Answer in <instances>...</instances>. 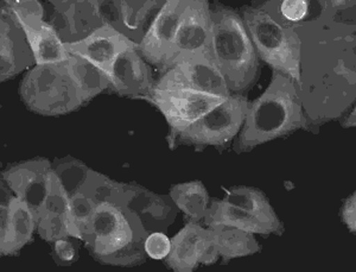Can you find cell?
<instances>
[{
    "mask_svg": "<svg viewBox=\"0 0 356 272\" xmlns=\"http://www.w3.org/2000/svg\"><path fill=\"white\" fill-rule=\"evenodd\" d=\"M341 216L346 226L349 228V231L352 233L356 232V195L355 193H353L348 199L346 200V202L341 209Z\"/></svg>",
    "mask_w": 356,
    "mask_h": 272,
    "instance_id": "cell-34",
    "label": "cell"
},
{
    "mask_svg": "<svg viewBox=\"0 0 356 272\" xmlns=\"http://www.w3.org/2000/svg\"><path fill=\"white\" fill-rule=\"evenodd\" d=\"M308 126L298 86L290 77L273 70L266 90L248 104L234 149L236 152L250 151Z\"/></svg>",
    "mask_w": 356,
    "mask_h": 272,
    "instance_id": "cell-2",
    "label": "cell"
},
{
    "mask_svg": "<svg viewBox=\"0 0 356 272\" xmlns=\"http://www.w3.org/2000/svg\"><path fill=\"white\" fill-rule=\"evenodd\" d=\"M171 239L163 232H152L145 240V252L154 260L165 259L170 252Z\"/></svg>",
    "mask_w": 356,
    "mask_h": 272,
    "instance_id": "cell-32",
    "label": "cell"
},
{
    "mask_svg": "<svg viewBox=\"0 0 356 272\" xmlns=\"http://www.w3.org/2000/svg\"><path fill=\"white\" fill-rule=\"evenodd\" d=\"M211 17L208 1L188 0L176 37L159 70L165 73L179 62L211 53Z\"/></svg>",
    "mask_w": 356,
    "mask_h": 272,
    "instance_id": "cell-9",
    "label": "cell"
},
{
    "mask_svg": "<svg viewBox=\"0 0 356 272\" xmlns=\"http://www.w3.org/2000/svg\"><path fill=\"white\" fill-rule=\"evenodd\" d=\"M65 63L85 104L97 97L104 90H110L108 75L83 57L70 54Z\"/></svg>",
    "mask_w": 356,
    "mask_h": 272,
    "instance_id": "cell-25",
    "label": "cell"
},
{
    "mask_svg": "<svg viewBox=\"0 0 356 272\" xmlns=\"http://www.w3.org/2000/svg\"><path fill=\"white\" fill-rule=\"evenodd\" d=\"M107 75L110 77V90L131 99L144 100L150 95L156 82L138 48L129 49L118 57Z\"/></svg>",
    "mask_w": 356,
    "mask_h": 272,
    "instance_id": "cell-17",
    "label": "cell"
},
{
    "mask_svg": "<svg viewBox=\"0 0 356 272\" xmlns=\"http://www.w3.org/2000/svg\"><path fill=\"white\" fill-rule=\"evenodd\" d=\"M211 55L232 94L243 95L259 75V56L243 17L226 6L211 8Z\"/></svg>",
    "mask_w": 356,
    "mask_h": 272,
    "instance_id": "cell-4",
    "label": "cell"
},
{
    "mask_svg": "<svg viewBox=\"0 0 356 272\" xmlns=\"http://www.w3.org/2000/svg\"><path fill=\"white\" fill-rule=\"evenodd\" d=\"M69 196L57 179L51 174L50 188L44 205L37 218V233L48 243H55L62 238H69Z\"/></svg>",
    "mask_w": 356,
    "mask_h": 272,
    "instance_id": "cell-21",
    "label": "cell"
},
{
    "mask_svg": "<svg viewBox=\"0 0 356 272\" xmlns=\"http://www.w3.org/2000/svg\"><path fill=\"white\" fill-rule=\"evenodd\" d=\"M65 45L68 53L83 57L106 74L122 53L138 48L132 40L110 24L102 25L81 41Z\"/></svg>",
    "mask_w": 356,
    "mask_h": 272,
    "instance_id": "cell-16",
    "label": "cell"
},
{
    "mask_svg": "<svg viewBox=\"0 0 356 272\" xmlns=\"http://www.w3.org/2000/svg\"><path fill=\"white\" fill-rule=\"evenodd\" d=\"M171 200L175 206L189 218V221L199 223L204 219L211 205V199L207 188L201 181L179 183L170 189Z\"/></svg>",
    "mask_w": 356,
    "mask_h": 272,
    "instance_id": "cell-27",
    "label": "cell"
},
{
    "mask_svg": "<svg viewBox=\"0 0 356 272\" xmlns=\"http://www.w3.org/2000/svg\"><path fill=\"white\" fill-rule=\"evenodd\" d=\"M126 205L139 216L149 233H164L177 214L170 195H159L138 184H129Z\"/></svg>",
    "mask_w": 356,
    "mask_h": 272,
    "instance_id": "cell-20",
    "label": "cell"
},
{
    "mask_svg": "<svg viewBox=\"0 0 356 272\" xmlns=\"http://www.w3.org/2000/svg\"><path fill=\"white\" fill-rule=\"evenodd\" d=\"M275 21L282 24L296 25L308 16L309 1L307 0H283L267 1L260 5Z\"/></svg>",
    "mask_w": 356,
    "mask_h": 272,
    "instance_id": "cell-31",
    "label": "cell"
},
{
    "mask_svg": "<svg viewBox=\"0 0 356 272\" xmlns=\"http://www.w3.org/2000/svg\"><path fill=\"white\" fill-rule=\"evenodd\" d=\"M211 243L223 259H234L251 256L261 250L258 240L253 233L243 231L240 228L216 225L208 228Z\"/></svg>",
    "mask_w": 356,
    "mask_h": 272,
    "instance_id": "cell-23",
    "label": "cell"
},
{
    "mask_svg": "<svg viewBox=\"0 0 356 272\" xmlns=\"http://www.w3.org/2000/svg\"><path fill=\"white\" fill-rule=\"evenodd\" d=\"M127 187L129 183L117 182L90 169L80 191L88 196L97 207L102 203H126Z\"/></svg>",
    "mask_w": 356,
    "mask_h": 272,
    "instance_id": "cell-28",
    "label": "cell"
},
{
    "mask_svg": "<svg viewBox=\"0 0 356 272\" xmlns=\"http://www.w3.org/2000/svg\"><path fill=\"white\" fill-rule=\"evenodd\" d=\"M209 232L199 223L189 221L171 239V248L165 263L176 272H191L204 263L211 248Z\"/></svg>",
    "mask_w": 356,
    "mask_h": 272,
    "instance_id": "cell-19",
    "label": "cell"
},
{
    "mask_svg": "<svg viewBox=\"0 0 356 272\" xmlns=\"http://www.w3.org/2000/svg\"><path fill=\"white\" fill-rule=\"evenodd\" d=\"M223 201L231 203L233 206L243 208L257 216L263 223L273 228L277 236L284 233L283 223L280 221L271 203L267 199L263 191L253 187H233L227 191V195Z\"/></svg>",
    "mask_w": 356,
    "mask_h": 272,
    "instance_id": "cell-24",
    "label": "cell"
},
{
    "mask_svg": "<svg viewBox=\"0 0 356 272\" xmlns=\"http://www.w3.org/2000/svg\"><path fill=\"white\" fill-rule=\"evenodd\" d=\"M53 8L49 24L53 25L65 45L81 41L105 24L97 1H49Z\"/></svg>",
    "mask_w": 356,
    "mask_h": 272,
    "instance_id": "cell-13",
    "label": "cell"
},
{
    "mask_svg": "<svg viewBox=\"0 0 356 272\" xmlns=\"http://www.w3.org/2000/svg\"><path fill=\"white\" fill-rule=\"evenodd\" d=\"M19 94L29 110L45 117L72 113L85 104L65 62L35 65L23 77Z\"/></svg>",
    "mask_w": 356,
    "mask_h": 272,
    "instance_id": "cell-6",
    "label": "cell"
},
{
    "mask_svg": "<svg viewBox=\"0 0 356 272\" xmlns=\"http://www.w3.org/2000/svg\"><path fill=\"white\" fill-rule=\"evenodd\" d=\"M204 223L208 227L216 225H226L253 234H275L273 228L263 223L257 216H252L251 213L243 208L233 206L223 200H211L204 216Z\"/></svg>",
    "mask_w": 356,
    "mask_h": 272,
    "instance_id": "cell-22",
    "label": "cell"
},
{
    "mask_svg": "<svg viewBox=\"0 0 356 272\" xmlns=\"http://www.w3.org/2000/svg\"><path fill=\"white\" fill-rule=\"evenodd\" d=\"M147 236L139 216L126 203H102L95 208L82 240L97 262L134 266L145 262Z\"/></svg>",
    "mask_w": 356,
    "mask_h": 272,
    "instance_id": "cell-3",
    "label": "cell"
},
{
    "mask_svg": "<svg viewBox=\"0 0 356 272\" xmlns=\"http://www.w3.org/2000/svg\"><path fill=\"white\" fill-rule=\"evenodd\" d=\"M354 1H330L316 19L295 25L300 40L304 113L315 125L342 117L355 102V22L343 13Z\"/></svg>",
    "mask_w": 356,
    "mask_h": 272,
    "instance_id": "cell-1",
    "label": "cell"
},
{
    "mask_svg": "<svg viewBox=\"0 0 356 272\" xmlns=\"http://www.w3.org/2000/svg\"><path fill=\"white\" fill-rule=\"evenodd\" d=\"M259 58L300 86V40L295 25L282 24L260 5L241 11Z\"/></svg>",
    "mask_w": 356,
    "mask_h": 272,
    "instance_id": "cell-5",
    "label": "cell"
},
{
    "mask_svg": "<svg viewBox=\"0 0 356 272\" xmlns=\"http://www.w3.org/2000/svg\"><path fill=\"white\" fill-rule=\"evenodd\" d=\"M226 99L191 90L154 88L144 100L164 115L171 127L170 134H176L199 120Z\"/></svg>",
    "mask_w": 356,
    "mask_h": 272,
    "instance_id": "cell-11",
    "label": "cell"
},
{
    "mask_svg": "<svg viewBox=\"0 0 356 272\" xmlns=\"http://www.w3.org/2000/svg\"><path fill=\"white\" fill-rule=\"evenodd\" d=\"M165 1H139V0H117L119 22L117 30L139 45L145 35L146 22L150 13L161 8Z\"/></svg>",
    "mask_w": 356,
    "mask_h": 272,
    "instance_id": "cell-26",
    "label": "cell"
},
{
    "mask_svg": "<svg viewBox=\"0 0 356 272\" xmlns=\"http://www.w3.org/2000/svg\"><path fill=\"white\" fill-rule=\"evenodd\" d=\"M348 112V111H347ZM342 125L344 127H350V126H355V109H352L350 111V113L347 114V117L344 118L343 122H342Z\"/></svg>",
    "mask_w": 356,
    "mask_h": 272,
    "instance_id": "cell-35",
    "label": "cell"
},
{
    "mask_svg": "<svg viewBox=\"0 0 356 272\" xmlns=\"http://www.w3.org/2000/svg\"><path fill=\"white\" fill-rule=\"evenodd\" d=\"M53 169L62 187L65 188V193L68 194L69 199L81 191L90 170L85 163L73 157L56 159Z\"/></svg>",
    "mask_w": 356,
    "mask_h": 272,
    "instance_id": "cell-30",
    "label": "cell"
},
{
    "mask_svg": "<svg viewBox=\"0 0 356 272\" xmlns=\"http://www.w3.org/2000/svg\"><path fill=\"white\" fill-rule=\"evenodd\" d=\"M36 65L24 30L13 13L0 8V80H11L30 65Z\"/></svg>",
    "mask_w": 356,
    "mask_h": 272,
    "instance_id": "cell-15",
    "label": "cell"
},
{
    "mask_svg": "<svg viewBox=\"0 0 356 272\" xmlns=\"http://www.w3.org/2000/svg\"><path fill=\"white\" fill-rule=\"evenodd\" d=\"M53 170L49 159L38 157L6 168L1 174V181L33 209L37 220L48 196Z\"/></svg>",
    "mask_w": 356,
    "mask_h": 272,
    "instance_id": "cell-12",
    "label": "cell"
},
{
    "mask_svg": "<svg viewBox=\"0 0 356 272\" xmlns=\"http://www.w3.org/2000/svg\"><path fill=\"white\" fill-rule=\"evenodd\" d=\"M186 5L188 0H168L158 10L142 42L138 45V50L146 62L158 68L162 67L176 37Z\"/></svg>",
    "mask_w": 356,
    "mask_h": 272,
    "instance_id": "cell-14",
    "label": "cell"
},
{
    "mask_svg": "<svg viewBox=\"0 0 356 272\" xmlns=\"http://www.w3.org/2000/svg\"><path fill=\"white\" fill-rule=\"evenodd\" d=\"M54 253L63 264L72 263L76 258V248L72 241H69L68 238H62L54 243Z\"/></svg>",
    "mask_w": 356,
    "mask_h": 272,
    "instance_id": "cell-33",
    "label": "cell"
},
{
    "mask_svg": "<svg viewBox=\"0 0 356 272\" xmlns=\"http://www.w3.org/2000/svg\"><path fill=\"white\" fill-rule=\"evenodd\" d=\"M95 203L81 191L69 199V236L82 240L95 211Z\"/></svg>",
    "mask_w": 356,
    "mask_h": 272,
    "instance_id": "cell-29",
    "label": "cell"
},
{
    "mask_svg": "<svg viewBox=\"0 0 356 272\" xmlns=\"http://www.w3.org/2000/svg\"><path fill=\"white\" fill-rule=\"evenodd\" d=\"M248 104L250 102L245 95L232 94L184 130L169 134L168 141L170 147H226L239 134L246 119Z\"/></svg>",
    "mask_w": 356,
    "mask_h": 272,
    "instance_id": "cell-7",
    "label": "cell"
},
{
    "mask_svg": "<svg viewBox=\"0 0 356 272\" xmlns=\"http://www.w3.org/2000/svg\"><path fill=\"white\" fill-rule=\"evenodd\" d=\"M24 30L36 65L67 62L70 54L53 25L45 21L44 6L36 0L1 1Z\"/></svg>",
    "mask_w": 356,
    "mask_h": 272,
    "instance_id": "cell-8",
    "label": "cell"
},
{
    "mask_svg": "<svg viewBox=\"0 0 356 272\" xmlns=\"http://www.w3.org/2000/svg\"><path fill=\"white\" fill-rule=\"evenodd\" d=\"M37 231L36 216L26 203L15 196L10 203H0V253L13 256L33 240Z\"/></svg>",
    "mask_w": 356,
    "mask_h": 272,
    "instance_id": "cell-18",
    "label": "cell"
},
{
    "mask_svg": "<svg viewBox=\"0 0 356 272\" xmlns=\"http://www.w3.org/2000/svg\"><path fill=\"white\" fill-rule=\"evenodd\" d=\"M156 90H186L228 98L232 93L211 53L179 62L154 82Z\"/></svg>",
    "mask_w": 356,
    "mask_h": 272,
    "instance_id": "cell-10",
    "label": "cell"
}]
</instances>
